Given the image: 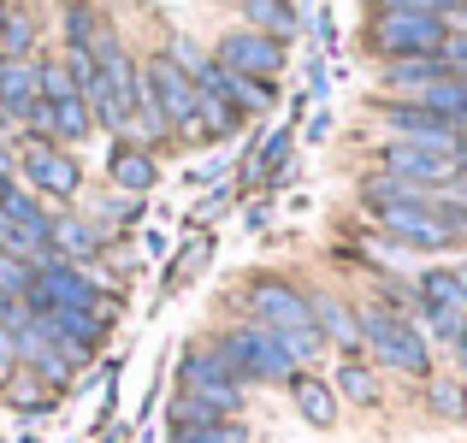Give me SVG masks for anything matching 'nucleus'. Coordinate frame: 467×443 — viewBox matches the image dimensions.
I'll list each match as a JSON object with an SVG mask.
<instances>
[{
    "label": "nucleus",
    "mask_w": 467,
    "mask_h": 443,
    "mask_svg": "<svg viewBox=\"0 0 467 443\" xmlns=\"http://www.w3.org/2000/svg\"><path fill=\"white\" fill-rule=\"evenodd\" d=\"M361 355L379 373L414 378V385H426V378L438 373V349L420 331V319L397 314V307H385V302H361Z\"/></svg>",
    "instance_id": "1"
},
{
    "label": "nucleus",
    "mask_w": 467,
    "mask_h": 443,
    "mask_svg": "<svg viewBox=\"0 0 467 443\" xmlns=\"http://www.w3.org/2000/svg\"><path fill=\"white\" fill-rule=\"evenodd\" d=\"M367 219H373V231L385 242H397L402 254H450L456 249V231L438 213V195H420V201H379V207H367Z\"/></svg>",
    "instance_id": "2"
},
{
    "label": "nucleus",
    "mask_w": 467,
    "mask_h": 443,
    "mask_svg": "<svg viewBox=\"0 0 467 443\" xmlns=\"http://www.w3.org/2000/svg\"><path fill=\"white\" fill-rule=\"evenodd\" d=\"M450 24L444 12H373L361 30V47L385 66V59H420V54H444Z\"/></svg>",
    "instance_id": "3"
},
{
    "label": "nucleus",
    "mask_w": 467,
    "mask_h": 443,
    "mask_svg": "<svg viewBox=\"0 0 467 443\" xmlns=\"http://www.w3.org/2000/svg\"><path fill=\"white\" fill-rule=\"evenodd\" d=\"M213 349L243 385H290V378L302 373V366L290 361V349L266 325H225L213 337Z\"/></svg>",
    "instance_id": "4"
},
{
    "label": "nucleus",
    "mask_w": 467,
    "mask_h": 443,
    "mask_svg": "<svg viewBox=\"0 0 467 443\" xmlns=\"http://www.w3.org/2000/svg\"><path fill=\"white\" fill-rule=\"evenodd\" d=\"M95 66H101V89L89 95V113L101 130H130V113H137V95H142V66L113 30L101 36L95 47Z\"/></svg>",
    "instance_id": "5"
},
{
    "label": "nucleus",
    "mask_w": 467,
    "mask_h": 443,
    "mask_svg": "<svg viewBox=\"0 0 467 443\" xmlns=\"http://www.w3.org/2000/svg\"><path fill=\"white\" fill-rule=\"evenodd\" d=\"M178 397L202 402L207 414H243L249 385H243V378L219 361L213 343H202V349H183V361H178Z\"/></svg>",
    "instance_id": "6"
},
{
    "label": "nucleus",
    "mask_w": 467,
    "mask_h": 443,
    "mask_svg": "<svg viewBox=\"0 0 467 443\" xmlns=\"http://www.w3.org/2000/svg\"><path fill=\"white\" fill-rule=\"evenodd\" d=\"M24 307L30 314H59V307H83V314H101V290L83 266L59 261V254H42L36 261V278L24 290Z\"/></svg>",
    "instance_id": "7"
},
{
    "label": "nucleus",
    "mask_w": 467,
    "mask_h": 443,
    "mask_svg": "<svg viewBox=\"0 0 467 443\" xmlns=\"http://www.w3.org/2000/svg\"><path fill=\"white\" fill-rule=\"evenodd\" d=\"M243 307H249V325H266L273 337H296V331L314 325L308 290H296L290 278H278V273L249 278V290H243Z\"/></svg>",
    "instance_id": "8"
},
{
    "label": "nucleus",
    "mask_w": 467,
    "mask_h": 443,
    "mask_svg": "<svg viewBox=\"0 0 467 443\" xmlns=\"http://www.w3.org/2000/svg\"><path fill=\"white\" fill-rule=\"evenodd\" d=\"M142 89L154 95V107L166 113L171 137H195L202 142V130H195V107H202V89H195V77L178 66L171 54H149V66H142Z\"/></svg>",
    "instance_id": "9"
},
{
    "label": "nucleus",
    "mask_w": 467,
    "mask_h": 443,
    "mask_svg": "<svg viewBox=\"0 0 467 443\" xmlns=\"http://www.w3.org/2000/svg\"><path fill=\"white\" fill-rule=\"evenodd\" d=\"M373 171H385V178H397V183H414V190L438 195V190L456 183V154H438V148L385 137V142L373 148Z\"/></svg>",
    "instance_id": "10"
},
{
    "label": "nucleus",
    "mask_w": 467,
    "mask_h": 443,
    "mask_svg": "<svg viewBox=\"0 0 467 443\" xmlns=\"http://www.w3.org/2000/svg\"><path fill=\"white\" fill-rule=\"evenodd\" d=\"M213 59L231 71V77L278 83V77H285V66H290V47H285V42H273V36H261V30H243V24H237V30L219 36Z\"/></svg>",
    "instance_id": "11"
},
{
    "label": "nucleus",
    "mask_w": 467,
    "mask_h": 443,
    "mask_svg": "<svg viewBox=\"0 0 467 443\" xmlns=\"http://www.w3.org/2000/svg\"><path fill=\"white\" fill-rule=\"evenodd\" d=\"M373 113H379V125H385V137H397V142H420V148H438V154H456L462 137H467V130L444 125L438 113H426L420 101H385V95H379Z\"/></svg>",
    "instance_id": "12"
},
{
    "label": "nucleus",
    "mask_w": 467,
    "mask_h": 443,
    "mask_svg": "<svg viewBox=\"0 0 467 443\" xmlns=\"http://www.w3.org/2000/svg\"><path fill=\"white\" fill-rule=\"evenodd\" d=\"M18 166H24V178H30V190L36 195H54V201H71V195L83 190V166L66 154L59 142H30L18 154Z\"/></svg>",
    "instance_id": "13"
},
{
    "label": "nucleus",
    "mask_w": 467,
    "mask_h": 443,
    "mask_svg": "<svg viewBox=\"0 0 467 443\" xmlns=\"http://www.w3.org/2000/svg\"><path fill=\"white\" fill-rule=\"evenodd\" d=\"M171 443H249L243 414H207L202 402H171Z\"/></svg>",
    "instance_id": "14"
},
{
    "label": "nucleus",
    "mask_w": 467,
    "mask_h": 443,
    "mask_svg": "<svg viewBox=\"0 0 467 443\" xmlns=\"http://www.w3.org/2000/svg\"><path fill=\"white\" fill-rule=\"evenodd\" d=\"M456 77V71L444 66V54H420V59H385L379 66V89H385V101H420L432 83Z\"/></svg>",
    "instance_id": "15"
},
{
    "label": "nucleus",
    "mask_w": 467,
    "mask_h": 443,
    "mask_svg": "<svg viewBox=\"0 0 467 443\" xmlns=\"http://www.w3.org/2000/svg\"><path fill=\"white\" fill-rule=\"evenodd\" d=\"M308 307H314V325H319V337H326V349L361 355V307H355L349 295L319 290V295H308Z\"/></svg>",
    "instance_id": "16"
},
{
    "label": "nucleus",
    "mask_w": 467,
    "mask_h": 443,
    "mask_svg": "<svg viewBox=\"0 0 467 443\" xmlns=\"http://www.w3.org/2000/svg\"><path fill=\"white\" fill-rule=\"evenodd\" d=\"M444 307H456V314H467V290H462V273L456 261H438V266H420L414 273V319L420 314H444Z\"/></svg>",
    "instance_id": "17"
},
{
    "label": "nucleus",
    "mask_w": 467,
    "mask_h": 443,
    "mask_svg": "<svg viewBox=\"0 0 467 443\" xmlns=\"http://www.w3.org/2000/svg\"><path fill=\"white\" fill-rule=\"evenodd\" d=\"M36 319H47V331H54L78 361H89V355L107 343V319L101 314H83V307H59V314H36Z\"/></svg>",
    "instance_id": "18"
},
{
    "label": "nucleus",
    "mask_w": 467,
    "mask_h": 443,
    "mask_svg": "<svg viewBox=\"0 0 467 443\" xmlns=\"http://www.w3.org/2000/svg\"><path fill=\"white\" fill-rule=\"evenodd\" d=\"M331 390H337V402H349V408H379V402H385V378H379V366L361 361V355H343L337 361Z\"/></svg>",
    "instance_id": "19"
},
{
    "label": "nucleus",
    "mask_w": 467,
    "mask_h": 443,
    "mask_svg": "<svg viewBox=\"0 0 467 443\" xmlns=\"http://www.w3.org/2000/svg\"><path fill=\"white\" fill-rule=\"evenodd\" d=\"M243 6V30H261V36H273V42H296L302 36V6L296 0H237Z\"/></svg>",
    "instance_id": "20"
},
{
    "label": "nucleus",
    "mask_w": 467,
    "mask_h": 443,
    "mask_svg": "<svg viewBox=\"0 0 467 443\" xmlns=\"http://www.w3.org/2000/svg\"><path fill=\"white\" fill-rule=\"evenodd\" d=\"M290 402H296V414L314 426V432H331L337 426V390H331V378H314V373H296L290 378Z\"/></svg>",
    "instance_id": "21"
},
{
    "label": "nucleus",
    "mask_w": 467,
    "mask_h": 443,
    "mask_svg": "<svg viewBox=\"0 0 467 443\" xmlns=\"http://www.w3.org/2000/svg\"><path fill=\"white\" fill-rule=\"evenodd\" d=\"M107 171H113V183L125 195H149L154 190V178H160V166H154V154L142 142H119L113 154H107Z\"/></svg>",
    "instance_id": "22"
},
{
    "label": "nucleus",
    "mask_w": 467,
    "mask_h": 443,
    "mask_svg": "<svg viewBox=\"0 0 467 443\" xmlns=\"http://www.w3.org/2000/svg\"><path fill=\"white\" fill-rule=\"evenodd\" d=\"M36 66H18V59H6L0 66V113H6V125H30L36 113Z\"/></svg>",
    "instance_id": "23"
},
{
    "label": "nucleus",
    "mask_w": 467,
    "mask_h": 443,
    "mask_svg": "<svg viewBox=\"0 0 467 443\" xmlns=\"http://www.w3.org/2000/svg\"><path fill=\"white\" fill-rule=\"evenodd\" d=\"M420 397H426V414H432L438 426H462L467 420V378L462 373H432L420 385Z\"/></svg>",
    "instance_id": "24"
},
{
    "label": "nucleus",
    "mask_w": 467,
    "mask_h": 443,
    "mask_svg": "<svg viewBox=\"0 0 467 443\" xmlns=\"http://www.w3.org/2000/svg\"><path fill=\"white\" fill-rule=\"evenodd\" d=\"M107 36V18L89 6V0H71L66 6V54H95Z\"/></svg>",
    "instance_id": "25"
},
{
    "label": "nucleus",
    "mask_w": 467,
    "mask_h": 443,
    "mask_svg": "<svg viewBox=\"0 0 467 443\" xmlns=\"http://www.w3.org/2000/svg\"><path fill=\"white\" fill-rule=\"evenodd\" d=\"M54 254L59 261H89V254H101V231L83 225V219H54Z\"/></svg>",
    "instance_id": "26"
},
{
    "label": "nucleus",
    "mask_w": 467,
    "mask_h": 443,
    "mask_svg": "<svg viewBox=\"0 0 467 443\" xmlns=\"http://www.w3.org/2000/svg\"><path fill=\"white\" fill-rule=\"evenodd\" d=\"M195 130H202V142H225L243 130V113L231 101H219V95H202V107H195Z\"/></svg>",
    "instance_id": "27"
},
{
    "label": "nucleus",
    "mask_w": 467,
    "mask_h": 443,
    "mask_svg": "<svg viewBox=\"0 0 467 443\" xmlns=\"http://www.w3.org/2000/svg\"><path fill=\"white\" fill-rule=\"evenodd\" d=\"M290 154H296V130L285 125V130H273V137L261 142V154L249 160V178H266V183H273V178H285Z\"/></svg>",
    "instance_id": "28"
},
{
    "label": "nucleus",
    "mask_w": 467,
    "mask_h": 443,
    "mask_svg": "<svg viewBox=\"0 0 467 443\" xmlns=\"http://www.w3.org/2000/svg\"><path fill=\"white\" fill-rule=\"evenodd\" d=\"M30 54H36V18H30V12H18V18L6 24V36H0V59L30 66Z\"/></svg>",
    "instance_id": "29"
},
{
    "label": "nucleus",
    "mask_w": 467,
    "mask_h": 443,
    "mask_svg": "<svg viewBox=\"0 0 467 443\" xmlns=\"http://www.w3.org/2000/svg\"><path fill=\"white\" fill-rule=\"evenodd\" d=\"M36 278V261H24V254H0V295H24Z\"/></svg>",
    "instance_id": "30"
},
{
    "label": "nucleus",
    "mask_w": 467,
    "mask_h": 443,
    "mask_svg": "<svg viewBox=\"0 0 467 443\" xmlns=\"http://www.w3.org/2000/svg\"><path fill=\"white\" fill-rule=\"evenodd\" d=\"M367 6V18H373V12H438L432 0H361Z\"/></svg>",
    "instance_id": "31"
},
{
    "label": "nucleus",
    "mask_w": 467,
    "mask_h": 443,
    "mask_svg": "<svg viewBox=\"0 0 467 443\" xmlns=\"http://www.w3.org/2000/svg\"><path fill=\"white\" fill-rule=\"evenodd\" d=\"M18 18V6H12V0H0V36H6V24Z\"/></svg>",
    "instance_id": "32"
},
{
    "label": "nucleus",
    "mask_w": 467,
    "mask_h": 443,
    "mask_svg": "<svg viewBox=\"0 0 467 443\" xmlns=\"http://www.w3.org/2000/svg\"><path fill=\"white\" fill-rule=\"evenodd\" d=\"M6 190H12V171H6V166H0V201H6Z\"/></svg>",
    "instance_id": "33"
},
{
    "label": "nucleus",
    "mask_w": 467,
    "mask_h": 443,
    "mask_svg": "<svg viewBox=\"0 0 467 443\" xmlns=\"http://www.w3.org/2000/svg\"><path fill=\"white\" fill-rule=\"evenodd\" d=\"M462 83H467V71H462Z\"/></svg>",
    "instance_id": "34"
},
{
    "label": "nucleus",
    "mask_w": 467,
    "mask_h": 443,
    "mask_svg": "<svg viewBox=\"0 0 467 443\" xmlns=\"http://www.w3.org/2000/svg\"><path fill=\"white\" fill-rule=\"evenodd\" d=\"M0 66H6V59H0Z\"/></svg>",
    "instance_id": "35"
},
{
    "label": "nucleus",
    "mask_w": 467,
    "mask_h": 443,
    "mask_svg": "<svg viewBox=\"0 0 467 443\" xmlns=\"http://www.w3.org/2000/svg\"><path fill=\"white\" fill-rule=\"evenodd\" d=\"M0 254H6V249H0Z\"/></svg>",
    "instance_id": "36"
}]
</instances>
